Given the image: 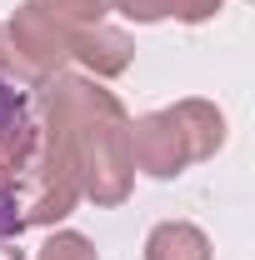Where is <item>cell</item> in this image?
Masks as SVG:
<instances>
[{"mask_svg": "<svg viewBox=\"0 0 255 260\" xmlns=\"http://www.w3.org/2000/svg\"><path fill=\"white\" fill-rule=\"evenodd\" d=\"M225 0H175V20H185V25H205V20H215L220 15Z\"/></svg>", "mask_w": 255, "mask_h": 260, "instance_id": "obj_12", "label": "cell"}, {"mask_svg": "<svg viewBox=\"0 0 255 260\" xmlns=\"http://www.w3.org/2000/svg\"><path fill=\"white\" fill-rule=\"evenodd\" d=\"M35 110L65 135L70 160L80 175V200L95 205H125L135 190V160H130V110L115 90H105L90 75H50L35 85Z\"/></svg>", "mask_w": 255, "mask_h": 260, "instance_id": "obj_1", "label": "cell"}, {"mask_svg": "<svg viewBox=\"0 0 255 260\" xmlns=\"http://www.w3.org/2000/svg\"><path fill=\"white\" fill-rule=\"evenodd\" d=\"M35 150H40L35 95L0 80V245L5 250L25 235V195H30L35 175Z\"/></svg>", "mask_w": 255, "mask_h": 260, "instance_id": "obj_2", "label": "cell"}, {"mask_svg": "<svg viewBox=\"0 0 255 260\" xmlns=\"http://www.w3.org/2000/svg\"><path fill=\"white\" fill-rule=\"evenodd\" d=\"M65 25H100L110 15V0H45Z\"/></svg>", "mask_w": 255, "mask_h": 260, "instance_id": "obj_9", "label": "cell"}, {"mask_svg": "<svg viewBox=\"0 0 255 260\" xmlns=\"http://www.w3.org/2000/svg\"><path fill=\"white\" fill-rule=\"evenodd\" d=\"M5 35H10V50L30 70L35 85H45L50 75H60L70 65V35H75V25H65L45 0H20L15 15L5 20Z\"/></svg>", "mask_w": 255, "mask_h": 260, "instance_id": "obj_3", "label": "cell"}, {"mask_svg": "<svg viewBox=\"0 0 255 260\" xmlns=\"http://www.w3.org/2000/svg\"><path fill=\"white\" fill-rule=\"evenodd\" d=\"M0 80H10V85H20V90H35L30 70L15 60V50H10V35H5V25H0Z\"/></svg>", "mask_w": 255, "mask_h": 260, "instance_id": "obj_11", "label": "cell"}, {"mask_svg": "<svg viewBox=\"0 0 255 260\" xmlns=\"http://www.w3.org/2000/svg\"><path fill=\"white\" fill-rule=\"evenodd\" d=\"M145 260H215L210 235L190 220H160L145 235Z\"/></svg>", "mask_w": 255, "mask_h": 260, "instance_id": "obj_7", "label": "cell"}, {"mask_svg": "<svg viewBox=\"0 0 255 260\" xmlns=\"http://www.w3.org/2000/svg\"><path fill=\"white\" fill-rule=\"evenodd\" d=\"M70 60L85 65L90 80H115L135 60V40L125 30H115V25H105V20L100 25H75V35H70Z\"/></svg>", "mask_w": 255, "mask_h": 260, "instance_id": "obj_5", "label": "cell"}, {"mask_svg": "<svg viewBox=\"0 0 255 260\" xmlns=\"http://www.w3.org/2000/svg\"><path fill=\"white\" fill-rule=\"evenodd\" d=\"M130 160L150 180H175L190 165L185 160V145H180V135H175L165 110H150V115H135L130 120Z\"/></svg>", "mask_w": 255, "mask_h": 260, "instance_id": "obj_4", "label": "cell"}, {"mask_svg": "<svg viewBox=\"0 0 255 260\" xmlns=\"http://www.w3.org/2000/svg\"><path fill=\"white\" fill-rule=\"evenodd\" d=\"M35 260H100L95 245H90V235H80V230H55L40 250H35Z\"/></svg>", "mask_w": 255, "mask_h": 260, "instance_id": "obj_8", "label": "cell"}, {"mask_svg": "<svg viewBox=\"0 0 255 260\" xmlns=\"http://www.w3.org/2000/svg\"><path fill=\"white\" fill-rule=\"evenodd\" d=\"M110 10H120L135 25H155V20H170L175 15V0H110Z\"/></svg>", "mask_w": 255, "mask_h": 260, "instance_id": "obj_10", "label": "cell"}, {"mask_svg": "<svg viewBox=\"0 0 255 260\" xmlns=\"http://www.w3.org/2000/svg\"><path fill=\"white\" fill-rule=\"evenodd\" d=\"M170 125H175V135H180V145H185V160H210L215 150L225 145V115H220V105H210V100H175L170 110Z\"/></svg>", "mask_w": 255, "mask_h": 260, "instance_id": "obj_6", "label": "cell"}]
</instances>
